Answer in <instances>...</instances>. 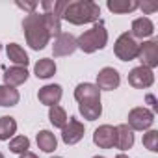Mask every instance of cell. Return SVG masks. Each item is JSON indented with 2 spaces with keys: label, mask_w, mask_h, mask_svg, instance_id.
Instances as JSON below:
<instances>
[{
  "label": "cell",
  "mask_w": 158,
  "mask_h": 158,
  "mask_svg": "<svg viewBox=\"0 0 158 158\" xmlns=\"http://www.w3.org/2000/svg\"><path fill=\"white\" fill-rule=\"evenodd\" d=\"M23 30H24V35H26V43L34 50L45 48L50 41V32L47 28L43 13H37V11L28 13L23 21Z\"/></svg>",
  "instance_id": "cell-1"
},
{
  "label": "cell",
  "mask_w": 158,
  "mask_h": 158,
  "mask_svg": "<svg viewBox=\"0 0 158 158\" xmlns=\"http://www.w3.org/2000/svg\"><path fill=\"white\" fill-rule=\"evenodd\" d=\"M101 15V8L91 0H76L67 2V6L61 11V19H65L71 24H88L97 23Z\"/></svg>",
  "instance_id": "cell-2"
},
{
  "label": "cell",
  "mask_w": 158,
  "mask_h": 158,
  "mask_svg": "<svg viewBox=\"0 0 158 158\" xmlns=\"http://www.w3.org/2000/svg\"><path fill=\"white\" fill-rule=\"evenodd\" d=\"M108 43V32L104 28V23L99 19L91 30H86L80 37L76 39V48L84 50L86 54H93L95 50L104 48Z\"/></svg>",
  "instance_id": "cell-3"
},
{
  "label": "cell",
  "mask_w": 158,
  "mask_h": 158,
  "mask_svg": "<svg viewBox=\"0 0 158 158\" xmlns=\"http://www.w3.org/2000/svg\"><path fill=\"white\" fill-rule=\"evenodd\" d=\"M65 6H67L65 0H56V2L45 0V2H41L43 17H45L47 28H48V32H50V37L61 34V11H63Z\"/></svg>",
  "instance_id": "cell-4"
},
{
  "label": "cell",
  "mask_w": 158,
  "mask_h": 158,
  "mask_svg": "<svg viewBox=\"0 0 158 158\" xmlns=\"http://www.w3.org/2000/svg\"><path fill=\"white\" fill-rule=\"evenodd\" d=\"M138 50H139V43L128 32L121 34L117 37V41H115V47H114L115 56L119 60H123V61H130V60L138 58Z\"/></svg>",
  "instance_id": "cell-5"
},
{
  "label": "cell",
  "mask_w": 158,
  "mask_h": 158,
  "mask_svg": "<svg viewBox=\"0 0 158 158\" xmlns=\"http://www.w3.org/2000/svg\"><path fill=\"white\" fill-rule=\"evenodd\" d=\"M152 121H154V114L143 106H138L128 112V127L132 130H147L151 128Z\"/></svg>",
  "instance_id": "cell-6"
},
{
  "label": "cell",
  "mask_w": 158,
  "mask_h": 158,
  "mask_svg": "<svg viewBox=\"0 0 158 158\" xmlns=\"http://www.w3.org/2000/svg\"><path fill=\"white\" fill-rule=\"evenodd\" d=\"M84 132H86V128L80 121L76 117H69L65 127L61 128V139L65 145H74L84 138Z\"/></svg>",
  "instance_id": "cell-7"
},
{
  "label": "cell",
  "mask_w": 158,
  "mask_h": 158,
  "mask_svg": "<svg viewBox=\"0 0 158 158\" xmlns=\"http://www.w3.org/2000/svg\"><path fill=\"white\" fill-rule=\"evenodd\" d=\"M138 58L141 61V67H147L152 71V67L158 65V41L151 39V41L141 43L138 50Z\"/></svg>",
  "instance_id": "cell-8"
},
{
  "label": "cell",
  "mask_w": 158,
  "mask_h": 158,
  "mask_svg": "<svg viewBox=\"0 0 158 158\" xmlns=\"http://www.w3.org/2000/svg\"><path fill=\"white\" fill-rule=\"evenodd\" d=\"M152 82H154V74L147 67L139 65V67H136L128 73V84L136 89H147V88L152 86Z\"/></svg>",
  "instance_id": "cell-9"
},
{
  "label": "cell",
  "mask_w": 158,
  "mask_h": 158,
  "mask_svg": "<svg viewBox=\"0 0 158 158\" xmlns=\"http://www.w3.org/2000/svg\"><path fill=\"white\" fill-rule=\"evenodd\" d=\"M119 84H121V76L114 67H104L99 71V74H97V88L99 89L112 91V89H117Z\"/></svg>",
  "instance_id": "cell-10"
},
{
  "label": "cell",
  "mask_w": 158,
  "mask_h": 158,
  "mask_svg": "<svg viewBox=\"0 0 158 158\" xmlns=\"http://www.w3.org/2000/svg\"><path fill=\"white\" fill-rule=\"evenodd\" d=\"M76 50V39L71 35V34H60V35H56V39H54V47H52V54L56 56V58H60V56H69V54H73Z\"/></svg>",
  "instance_id": "cell-11"
},
{
  "label": "cell",
  "mask_w": 158,
  "mask_h": 158,
  "mask_svg": "<svg viewBox=\"0 0 158 158\" xmlns=\"http://www.w3.org/2000/svg\"><path fill=\"white\" fill-rule=\"evenodd\" d=\"M93 143L101 149H112L115 145V127L102 125L93 132Z\"/></svg>",
  "instance_id": "cell-12"
},
{
  "label": "cell",
  "mask_w": 158,
  "mask_h": 158,
  "mask_svg": "<svg viewBox=\"0 0 158 158\" xmlns=\"http://www.w3.org/2000/svg\"><path fill=\"white\" fill-rule=\"evenodd\" d=\"M37 99L41 104H47V106H56L61 99V86L58 84H48V86H43L37 93Z\"/></svg>",
  "instance_id": "cell-13"
},
{
  "label": "cell",
  "mask_w": 158,
  "mask_h": 158,
  "mask_svg": "<svg viewBox=\"0 0 158 158\" xmlns=\"http://www.w3.org/2000/svg\"><path fill=\"white\" fill-rule=\"evenodd\" d=\"M74 99L78 102H88V101H101V89L95 84L84 82V84H78L74 89Z\"/></svg>",
  "instance_id": "cell-14"
},
{
  "label": "cell",
  "mask_w": 158,
  "mask_h": 158,
  "mask_svg": "<svg viewBox=\"0 0 158 158\" xmlns=\"http://www.w3.org/2000/svg\"><path fill=\"white\" fill-rule=\"evenodd\" d=\"M28 80V71L26 67H10V69H4V82L6 86L10 88H15V86H21Z\"/></svg>",
  "instance_id": "cell-15"
},
{
  "label": "cell",
  "mask_w": 158,
  "mask_h": 158,
  "mask_svg": "<svg viewBox=\"0 0 158 158\" xmlns=\"http://www.w3.org/2000/svg\"><path fill=\"white\" fill-rule=\"evenodd\" d=\"M134 145V130L128 125H119L115 127V147L121 151L132 149Z\"/></svg>",
  "instance_id": "cell-16"
},
{
  "label": "cell",
  "mask_w": 158,
  "mask_h": 158,
  "mask_svg": "<svg viewBox=\"0 0 158 158\" xmlns=\"http://www.w3.org/2000/svg\"><path fill=\"white\" fill-rule=\"evenodd\" d=\"M154 32V24L151 23V19L147 17H139L132 23V32L130 35L134 39H145V37H151Z\"/></svg>",
  "instance_id": "cell-17"
},
{
  "label": "cell",
  "mask_w": 158,
  "mask_h": 158,
  "mask_svg": "<svg viewBox=\"0 0 158 158\" xmlns=\"http://www.w3.org/2000/svg\"><path fill=\"white\" fill-rule=\"evenodd\" d=\"M6 54H8V60L13 61L17 67H26L28 61H30L28 60V54L24 52V48L21 45H17V43H10L6 47Z\"/></svg>",
  "instance_id": "cell-18"
},
{
  "label": "cell",
  "mask_w": 158,
  "mask_h": 158,
  "mask_svg": "<svg viewBox=\"0 0 158 158\" xmlns=\"http://www.w3.org/2000/svg\"><path fill=\"white\" fill-rule=\"evenodd\" d=\"M78 110L88 121H95L102 114V104L101 101H88V102H78Z\"/></svg>",
  "instance_id": "cell-19"
},
{
  "label": "cell",
  "mask_w": 158,
  "mask_h": 158,
  "mask_svg": "<svg viewBox=\"0 0 158 158\" xmlns=\"http://www.w3.org/2000/svg\"><path fill=\"white\" fill-rule=\"evenodd\" d=\"M106 6L114 13H130L139 8V2H136V0H108Z\"/></svg>",
  "instance_id": "cell-20"
},
{
  "label": "cell",
  "mask_w": 158,
  "mask_h": 158,
  "mask_svg": "<svg viewBox=\"0 0 158 158\" xmlns=\"http://www.w3.org/2000/svg\"><path fill=\"white\" fill-rule=\"evenodd\" d=\"M21 95L15 88H10V86H0V106H15L19 102Z\"/></svg>",
  "instance_id": "cell-21"
},
{
  "label": "cell",
  "mask_w": 158,
  "mask_h": 158,
  "mask_svg": "<svg viewBox=\"0 0 158 158\" xmlns=\"http://www.w3.org/2000/svg\"><path fill=\"white\" fill-rule=\"evenodd\" d=\"M56 73V63L50 58H43L35 63V76L37 78H50Z\"/></svg>",
  "instance_id": "cell-22"
},
{
  "label": "cell",
  "mask_w": 158,
  "mask_h": 158,
  "mask_svg": "<svg viewBox=\"0 0 158 158\" xmlns=\"http://www.w3.org/2000/svg\"><path fill=\"white\" fill-rule=\"evenodd\" d=\"M58 141H56V136L50 132V130H41L37 134V147L45 152H52L56 149Z\"/></svg>",
  "instance_id": "cell-23"
},
{
  "label": "cell",
  "mask_w": 158,
  "mask_h": 158,
  "mask_svg": "<svg viewBox=\"0 0 158 158\" xmlns=\"http://www.w3.org/2000/svg\"><path fill=\"white\" fill-rule=\"evenodd\" d=\"M17 132V121L10 115L0 117V139H10Z\"/></svg>",
  "instance_id": "cell-24"
},
{
  "label": "cell",
  "mask_w": 158,
  "mask_h": 158,
  "mask_svg": "<svg viewBox=\"0 0 158 158\" xmlns=\"http://www.w3.org/2000/svg\"><path fill=\"white\" fill-rule=\"evenodd\" d=\"M48 119H50V123L56 127V128H63L65 127V123H67V114H65V110L61 108V106H50V110H48Z\"/></svg>",
  "instance_id": "cell-25"
},
{
  "label": "cell",
  "mask_w": 158,
  "mask_h": 158,
  "mask_svg": "<svg viewBox=\"0 0 158 158\" xmlns=\"http://www.w3.org/2000/svg\"><path fill=\"white\" fill-rule=\"evenodd\" d=\"M28 149H30V139L26 136H15L10 141V151L15 154H24L28 152Z\"/></svg>",
  "instance_id": "cell-26"
},
{
  "label": "cell",
  "mask_w": 158,
  "mask_h": 158,
  "mask_svg": "<svg viewBox=\"0 0 158 158\" xmlns=\"http://www.w3.org/2000/svg\"><path fill=\"white\" fill-rule=\"evenodd\" d=\"M143 147L152 152L158 151V132L156 130H149L147 134H143Z\"/></svg>",
  "instance_id": "cell-27"
},
{
  "label": "cell",
  "mask_w": 158,
  "mask_h": 158,
  "mask_svg": "<svg viewBox=\"0 0 158 158\" xmlns=\"http://www.w3.org/2000/svg\"><path fill=\"white\" fill-rule=\"evenodd\" d=\"M19 8H23V10H26V11H30V13H34V10L37 8V2H19V0H17V2H15Z\"/></svg>",
  "instance_id": "cell-28"
},
{
  "label": "cell",
  "mask_w": 158,
  "mask_h": 158,
  "mask_svg": "<svg viewBox=\"0 0 158 158\" xmlns=\"http://www.w3.org/2000/svg\"><path fill=\"white\" fill-rule=\"evenodd\" d=\"M139 8H141L145 13H152V11L158 10V4H154V2H147V4H139Z\"/></svg>",
  "instance_id": "cell-29"
},
{
  "label": "cell",
  "mask_w": 158,
  "mask_h": 158,
  "mask_svg": "<svg viewBox=\"0 0 158 158\" xmlns=\"http://www.w3.org/2000/svg\"><path fill=\"white\" fill-rule=\"evenodd\" d=\"M147 102H149V104L152 106V110H154V112L158 110V104H156V99H154L152 95H147Z\"/></svg>",
  "instance_id": "cell-30"
},
{
  "label": "cell",
  "mask_w": 158,
  "mask_h": 158,
  "mask_svg": "<svg viewBox=\"0 0 158 158\" xmlns=\"http://www.w3.org/2000/svg\"><path fill=\"white\" fill-rule=\"evenodd\" d=\"M19 158H37V154H34V152H30V151H28V152H24V154H21Z\"/></svg>",
  "instance_id": "cell-31"
},
{
  "label": "cell",
  "mask_w": 158,
  "mask_h": 158,
  "mask_svg": "<svg viewBox=\"0 0 158 158\" xmlns=\"http://www.w3.org/2000/svg\"><path fill=\"white\" fill-rule=\"evenodd\" d=\"M115 158H128V156H127V154H123V152H121V154H117V156H115Z\"/></svg>",
  "instance_id": "cell-32"
},
{
  "label": "cell",
  "mask_w": 158,
  "mask_h": 158,
  "mask_svg": "<svg viewBox=\"0 0 158 158\" xmlns=\"http://www.w3.org/2000/svg\"><path fill=\"white\" fill-rule=\"evenodd\" d=\"M93 158H104V156H93Z\"/></svg>",
  "instance_id": "cell-33"
},
{
  "label": "cell",
  "mask_w": 158,
  "mask_h": 158,
  "mask_svg": "<svg viewBox=\"0 0 158 158\" xmlns=\"http://www.w3.org/2000/svg\"><path fill=\"white\" fill-rule=\"evenodd\" d=\"M0 158H4V154H2V152H0Z\"/></svg>",
  "instance_id": "cell-34"
},
{
  "label": "cell",
  "mask_w": 158,
  "mask_h": 158,
  "mask_svg": "<svg viewBox=\"0 0 158 158\" xmlns=\"http://www.w3.org/2000/svg\"><path fill=\"white\" fill-rule=\"evenodd\" d=\"M54 158H61V156H54Z\"/></svg>",
  "instance_id": "cell-35"
},
{
  "label": "cell",
  "mask_w": 158,
  "mask_h": 158,
  "mask_svg": "<svg viewBox=\"0 0 158 158\" xmlns=\"http://www.w3.org/2000/svg\"><path fill=\"white\" fill-rule=\"evenodd\" d=\"M0 50H2V47H0Z\"/></svg>",
  "instance_id": "cell-36"
}]
</instances>
